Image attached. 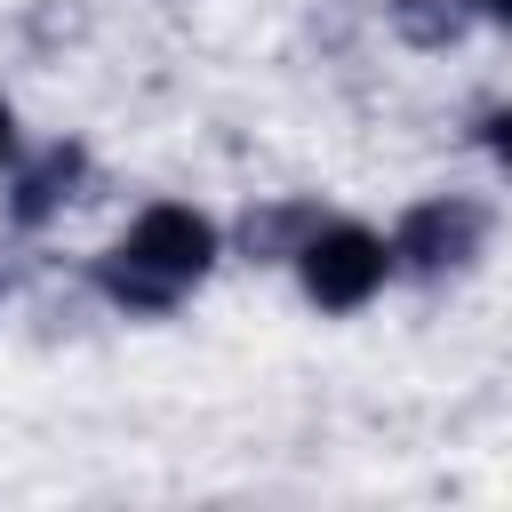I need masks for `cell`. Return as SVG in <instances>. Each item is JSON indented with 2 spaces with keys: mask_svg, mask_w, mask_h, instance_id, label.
Segmentation results:
<instances>
[{
  "mask_svg": "<svg viewBox=\"0 0 512 512\" xmlns=\"http://www.w3.org/2000/svg\"><path fill=\"white\" fill-rule=\"evenodd\" d=\"M224 256V232L216 216H200L192 200H152L128 216V232L96 256V296L128 320H160L176 312Z\"/></svg>",
  "mask_w": 512,
  "mask_h": 512,
  "instance_id": "cell-1",
  "label": "cell"
},
{
  "mask_svg": "<svg viewBox=\"0 0 512 512\" xmlns=\"http://www.w3.org/2000/svg\"><path fill=\"white\" fill-rule=\"evenodd\" d=\"M384 280H392V240L352 216H320L312 240L296 248V288L320 312H360L384 296Z\"/></svg>",
  "mask_w": 512,
  "mask_h": 512,
  "instance_id": "cell-2",
  "label": "cell"
},
{
  "mask_svg": "<svg viewBox=\"0 0 512 512\" xmlns=\"http://www.w3.org/2000/svg\"><path fill=\"white\" fill-rule=\"evenodd\" d=\"M488 240V208L464 200V192H432L416 208H400L392 224V272H416V280H448L480 256Z\"/></svg>",
  "mask_w": 512,
  "mask_h": 512,
  "instance_id": "cell-3",
  "label": "cell"
},
{
  "mask_svg": "<svg viewBox=\"0 0 512 512\" xmlns=\"http://www.w3.org/2000/svg\"><path fill=\"white\" fill-rule=\"evenodd\" d=\"M80 184H88V144L80 136H56L32 160H8V200L0 208H8L16 232H40V224H56L80 200Z\"/></svg>",
  "mask_w": 512,
  "mask_h": 512,
  "instance_id": "cell-4",
  "label": "cell"
},
{
  "mask_svg": "<svg viewBox=\"0 0 512 512\" xmlns=\"http://www.w3.org/2000/svg\"><path fill=\"white\" fill-rule=\"evenodd\" d=\"M312 224H320V200H256L240 216V256L248 264H296Z\"/></svg>",
  "mask_w": 512,
  "mask_h": 512,
  "instance_id": "cell-5",
  "label": "cell"
},
{
  "mask_svg": "<svg viewBox=\"0 0 512 512\" xmlns=\"http://www.w3.org/2000/svg\"><path fill=\"white\" fill-rule=\"evenodd\" d=\"M392 16V40L416 48V56H448L472 24H480V0H384Z\"/></svg>",
  "mask_w": 512,
  "mask_h": 512,
  "instance_id": "cell-6",
  "label": "cell"
},
{
  "mask_svg": "<svg viewBox=\"0 0 512 512\" xmlns=\"http://www.w3.org/2000/svg\"><path fill=\"white\" fill-rule=\"evenodd\" d=\"M480 144H488V152H496V160L512 168V104H496V112L480 120Z\"/></svg>",
  "mask_w": 512,
  "mask_h": 512,
  "instance_id": "cell-7",
  "label": "cell"
},
{
  "mask_svg": "<svg viewBox=\"0 0 512 512\" xmlns=\"http://www.w3.org/2000/svg\"><path fill=\"white\" fill-rule=\"evenodd\" d=\"M8 160H16V104L0 96V168H8Z\"/></svg>",
  "mask_w": 512,
  "mask_h": 512,
  "instance_id": "cell-8",
  "label": "cell"
},
{
  "mask_svg": "<svg viewBox=\"0 0 512 512\" xmlns=\"http://www.w3.org/2000/svg\"><path fill=\"white\" fill-rule=\"evenodd\" d=\"M480 16H488V24H504V32H512V0H480Z\"/></svg>",
  "mask_w": 512,
  "mask_h": 512,
  "instance_id": "cell-9",
  "label": "cell"
}]
</instances>
